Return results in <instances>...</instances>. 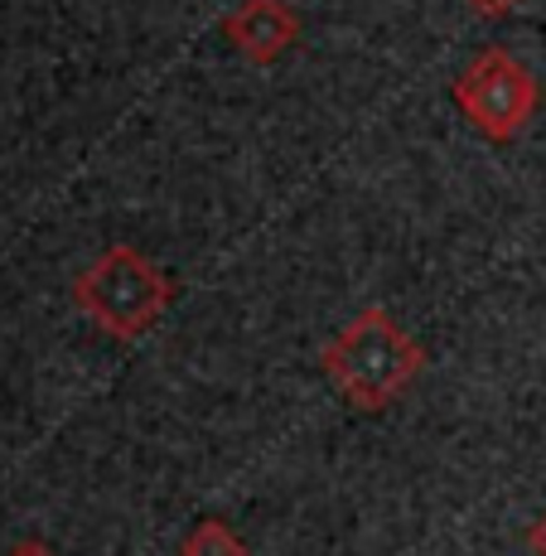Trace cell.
<instances>
[{
    "label": "cell",
    "instance_id": "6da1fadb",
    "mask_svg": "<svg viewBox=\"0 0 546 556\" xmlns=\"http://www.w3.org/2000/svg\"><path fill=\"white\" fill-rule=\"evenodd\" d=\"M319 368L353 412L378 416L411 392L426 368V349L388 305H368L325 344Z\"/></svg>",
    "mask_w": 546,
    "mask_h": 556
},
{
    "label": "cell",
    "instance_id": "7a4b0ae2",
    "mask_svg": "<svg viewBox=\"0 0 546 556\" xmlns=\"http://www.w3.org/2000/svg\"><path fill=\"white\" fill-rule=\"evenodd\" d=\"M73 305H78L102 334L131 344V339L150 334V329L169 315V305H175V281H169L141 248L116 242V248L98 252L73 276Z\"/></svg>",
    "mask_w": 546,
    "mask_h": 556
},
{
    "label": "cell",
    "instance_id": "3957f363",
    "mask_svg": "<svg viewBox=\"0 0 546 556\" xmlns=\"http://www.w3.org/2000/svg\"><path fill=\"white\" fill-rule=\"evenodd\" d=\"M449 98H455L459 116H465L484 141L508 146L532 126L542 88L518 53L494 45V49H479L474 59L465 63V73H459L455 88H449Z\"/></svg>",
    "mask_w": 546,
    "mask_h": 556
},
{
    "label": "cell",
    "instance_id": "277c9868",
    "mask_svg": "<svg viewBox=\"0 0 546 556\" xmlns=\"http://www.w3.org/2000/svg\"><path fill=\"white\" fill-rule=\"evenodd\" d=\"M223 39L256 68H271L300 45V10L291 0H238L223 15Z\"/></svg>",
    "mask_w": 546,
    "mask_h": 556
},
{
    "label": "cell",
    "instance_id": "5b68a950",
    "mask_svg": "<svg viewBox=\"0 0 546 556\" xmlns=\"http://www.w3.org/2000/svg\"><path fill=\"white\" fill-rule=\"evenodd\" d=\"M179 556H252L247 538L223 518H199L194 528L179 538Z\"/></svg>",
    "mask_w": 546,
    "mask_h": 556
},
{
    "label": "cell",
    "instance_id": "8992f818",
    "mask_svg": "<svg viewBox=\"0 0 546 556\" xmlns=\"http://www.w3.org/2000/svg\"><path fill=\"white\" fill-rule=\"evenodd\" d=\"M474 15H484V20H508V15H518L528 0H465Z\"/></svg>",
    "mask_w": 546,
    "mask_h": 556
},
{
    "label": "cell",
    "instance_id": "52a82bcc",
    "mask_svg": "<svg viewBox=\"0 0 546 556\" xmlns=\"http://www.w3.org/2000/svg\"><path fill=\"white\" fill-rule=\"evenodd\" d=\"M528 552L532 556H546V508L532 518V528H528Z\"/></svg>",
    "mask_w": 546,
    "mask_h": 556
},
{
    "label": "cell",
    "instance_id": "ba28073f",
    "mask_svg": "<svg viewBox=\"0 0 546 556\" xmlns=\"http://www.w3.org/2000/svg\"><path fill=\"white\" fill-rule=\"evenodd\" d=\"M5 556H59V552H53L49 542H39V538H25V542H20V547H10Z\"/></svg>",
    "mask_w": 546,
    "mask_h": 556
}]
</instances>
